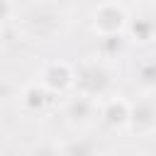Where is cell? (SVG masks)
<instances>
[{
	"instance_id": "3",
	"label": "cell",
	"mask_w": 156,
	"mask_h": 156,
	"mask_svg": "<svg viewBox=\"0 0 156 156\" xmlns=\"http://www.w3.org/2000/svg\"><path fill=\"white\" fill-rule=\"evenodd\" d=\"M71 85H76V68L68 61H49L41 68V88L46 93H63Z\"/></svg>"
},
{
	"instance_id": "5",
	"label": "cell",
	"mask_w": 156,
	"mask_h": 156,
	"mask_svg": "<svg viewBox=\"0 0 156 156\" xmlns=\"http://www.w3.org/2000/svg\"><path fill=\"white\" fill-rule=\"evenodd\" d=\"M129 107L132 102L124 100V98H110L105 105H102V122L112 129H119V127H127L129 122Z\"/></svg>"
},
{
	"instance_id": "12",
	"label": "cell",
	"mask_w": 156,
	"mask_h": 156,
	"mask_svg": "<svg viewBox=\"0 0 156 156\" xmlns=\"http://www.w3.org/2000/svg\"><path fill=\"white\" fill-rule=\"evenodd\" d=\"M32 156H61V151L56 146H51V144H41V146H37L32 151Z\"/></svg>"
},
{
	"instance_id": "1",
	"label": "cell",
	"mask_w": 156,
	"mask_h": 156,
	"mask_svg": "<svg viewBox=\"0 0 156 156\" xmlns=\"http://www.w3.org/2000/svg\"><path fill=\"white\" fill-rule=\"evenodd\" d=\"M90 20L98 37H112V34H122V29L129 22V15L127 7L119 2H102L93 10Z\"/></svg>"
},
{
	"instance_id": "9",
	"label": "cell",
	"mask_w": 156,
	"mask_h": 156,
	"mask_svg": "<svg viewBox=\"0 0 156 156\" xmlns=\"http://www.w3.org/2000/svg\"><path fill=\"white\" fill-rule=\"evenodd\" d=\"M136 80H139L144 88H156V58L139 63V68H136Z\"/></svg>"
},
{
	"instance_id": "11",
	"label": "cell",
	"mask_w": 156,
	"mask_h": 156,
	"mask_svg": "<svg viewBox=\"0 0 156 156\" xmlns=\"http://www.w3.org/2000/svg\"><path fill=\"white\" fill-rule=\"evenodd\" d=\"M124 49V37L122 34H112V37H100V51L105 56H112V54H119Z\"/></svg>"
},
{
	"instance_id": "6",
	"label": "cell",
	"mask_w": 156,
	"mask_h": 156,
	"mask_svg": "<svg viewBox=\"0 0 156 156\" xmlns=\"http://www.w3.org/2000/svg\"><path fill=\"white\" fill-rule=\"evenodd\" d=\"M93 112H95L93 100H88V98H83V95L73 98V100L68 102V107H66V115H68L73 122H85L88 117H93Z\"/></svg>"
},
{
	"instance_id": "14",
	"label": "cell",
	"mask_w": 156,
	"mask_h": 156,
	"mask_svg": "<svg viewBox=\"0 0 156 156\" xmlns=\"http://www.w3.org/2000/svg\"><path fill=\"white\" fill-rule=\"evenodd\" d=\"M149 17H151V22H154V27H156V5L151 7V15H149Z\"/></svg>"
},
{
	"instance_id": "13",
	"label": "cell",
	"mask_w": 156,
	"mask_h": 156,
	"mask_svg": "<svg viewBox=\"0 0 156 156\" xmlns=\"http://www.w3.org/2000/svg\"><path fill=\"white\" fill-rule=\"evenodd\" d=\"M15 12V5H10V2H2L0 0V20H10V15Z\"/></svg>"
},
{
	"instance_id": "2",
	"label": "cell",
	"mask_w": 156,
	"mask_h": 156,
	"mask_svg": "<svg viewBox=\"0 0 156 156\" xmlns=\"http://www.w3.org/2000/svg\"><path fill=\"white\" fill-rule=\"evenodd\" d=\"M76 88L83 98L93 100L110 88V73L102 63H88L76 71Z\"/></svg>"
},
{
	"instance_id": "7",
	"label": "cell",
	"mask_w": 156,
	"mask_h": 156,
	"mask_svg": "<svg viewBox=\"0 0 156 156\" xmlns=\"http://www.w3.org/2000/svg\"><path fill=\"white\" fill-rule=\"evenodd\" d=\"M46 100H49V93L39 83H32V85H27L22 90V105L27 110H41L46 105Z\"/></svg>"
},
{
	"instance_id": "10",
	"label": "cell",
	"mask_w": 156,
	"mask_h": 156,
	"mask_svg": "<svg viewBox=\"0 0 156 156\" xmlns=\"http://www.w3.org/2000/svg\"><path fill=\"white\" fill-rule=\"evenodd\" d=\"M61 156H95V146L88 139H76L61 151Z\"/></svg>"
},
{
	"instance_id": "8",
	"label": "cell",
	"mask_w": 156,
	"mask_h": 156,
	"mask_svg": "<svg viewBox=\"0 0 156 156\" xmlns=\"http://www.w3.org/2000/svg\"><path fill=\"white\" fill-rule=\"evenodd\" d=\"M127 29H129V34H132L136 41H149V39L156 34V27H154L151 17H136V20H129V22H127Z\"/></svg>"
},
{
	"instance_id": "4",
	"label": "cell",
	"mask_w": 156,
	"mask_h": 156,
	"mask_svg": "<svg viewBox=\"0 0 156 156\" xmlns=\"http://www.w3.org/2000/svg\"><path fill=\"white\" fill-rule=\"evenodd\" d=\"M127 127L136 134H149L156 129V100H136L129 107V122Z\"/></svg>"
}]
</instances>
